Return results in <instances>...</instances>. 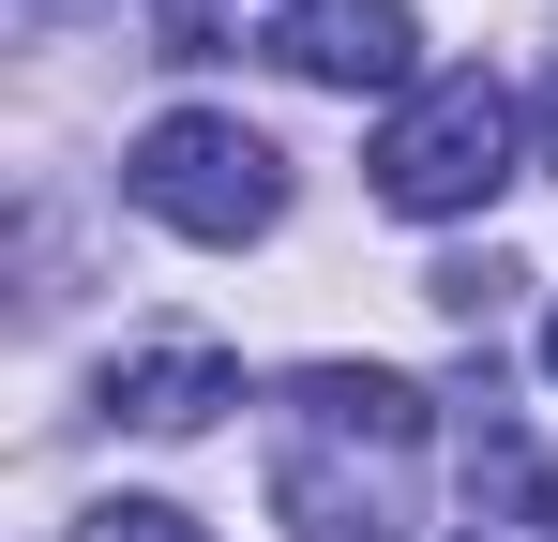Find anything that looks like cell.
<instances>
[{
  "label": "cell",
  "mask_w": 558,
  "mask_h": 542,
  "mask_svg": "<svg viewBox=\"0 0 558 542\" xmlns=\"http://www.w3.org/2000/svg\"><path fill=\"white\" fill-rule=\"evenodd\" d=\"M76 542H211L182 513V497H92V513H76Z\"/></svg>",
  "instance_id": "52a82bcc"
},
{
  "label": "cell",
  "mask_w": 558,
  "mask_h": 542,
  "mask_svg": "<svg viewBox=\"0 0 558 542\" xmlns=\"http://www.w3.org/2000/svg\"><path fill=\"white\" fill-rule=\"evenodd\" d=\"M121 181H136V211L182 226V242H257L287 211V151L257 121H227V106H167V121L121 151Z\"/></svg>",
  "instance_id": "3957f363"
},
{
  "label": "cell",
  "mask_w": 558,
  "mask_h": 542,
  "mask_svg": "<svg viewBox=\"0 0 558 542\" xmlns=\"http://www.w3.org/2000/svg\"><path fill=\"white\" fill-rule=\"evenodd\" d=\"M468 497H483V528H558V467L498 422V392L468 407Z\"/></svg>",
  "instance_id": "8992f818"
},
{
  "label": "cell",
  "mask_w": 558,
  "mask_h": 542,
  "mask_svg": "<svg viewBox=\"0 0 558 542\" xmlns=\"http://www.w3.org/2000/svg\"><path fill=\"white\" fill-rule=\"evenodd\" d=\"M242 407V361L227 347H136L106 361V422H136V438H196V422H227Z\"/></svg>",
  "instance_id": "5b68a950"
},
{
  "label": "cell",
  "mask_w": 558,
  "mask_h": 542,
  "mask_svg": "<svg viewBox=\"0 0 558 542\" xmlns=\"http://www.w3.org/2000/svg\"><path fill=\"white\" fill-rule=\"evenodd\" d=\"M529 151H544V167H558V76L529 90Z\"/></svg>",
  "instance_id": "ba28073f"
},
{
  "label": "cell",
  "mask_w": 558,
  "mask_h": 542,
  "mask_svg": "<svg viewBox=\"0 0 558 542\" xmlns=\"http://www.w3.org/2000/svg\"><path fill=\"white\" fill-rule=\"evenodd\" d=\"M272 61L287 76H317V90H423V15L408 0H287L272 15Z\"/></svg>",
  "instance_id": "277c9868"
},
{
  "label": "cell",
  "mask_w": 558,
  "mask_h": 542,
  "mask_svg": "<svg viewBox=\"0 0 558 542\" xmlns=\"http://www.w3.org/2000/svg\"><path fill=\"white\" fill-rule=\"evenodd\" d=\"M544 377H558V317H544Z\"/></svg>",
  "instance_id": "9c48e42d"
},
{
  "label": "cell",
  "mask_w": 558,
  "mask_h": 542,
  "mask_svg": "<svg viewBox=\"0 0 558 542\" xmlns=\"http://www.w3.org/2000/svg\"><path fill=\"white\" fill-rule=\"evenodd\" d=\"M423 482V392L377 361H302L272 392V528L287 542H392Z\"/></svg>",
  "instance_id": "6da1fadb"
},
{
  "label": "cell",
  "mask_w": 558,
  "mask_h": 542,
  "mask_svg": "<svg viewBox=\"0 0 558 542\" xmlns=\"http://www.w3.org/2000/svg\"><path fill=\"white\" fill-rule=\"evenodd\" d=\"M377 211H408V226H468L498 181L529 167V106L498 76H423L392 121H377Z\"/></svg>",
  "instance_id": "7a4b0ae2"
}]
</instances>
